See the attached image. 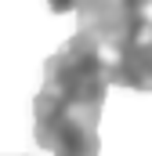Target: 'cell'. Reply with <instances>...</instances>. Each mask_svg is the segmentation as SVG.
Returning a JSON list of instances; mask_svg holds the SVG:
<instances>
[{
  "instance_id": "6da1fadb",
  "label": "cell",
  "mask_w": 152,
  "mask_h": 156,
  "mask_svg": "<svg viewBox=\"0 0 152 156\" xmlns=\"http://www.w3.org/2000/svg\"><path fill=\"white\" fill-rule=\"evenodd\" d=\"M109 94V76L98 47L73 33L47 62L43 87L33 98V138L51 156H98V123Z\"/></svg>"
},
{
  "instance_id": "7a4b0ae2",
  "label": "cell",
  "mask_w": 152,
  "mask_h": 156,
  "mask_svg": "<svg viewBox=\"0 0 152 156\" xmlns=\"http://www.w3.org/2000/svg\"><path fill=\"white\" fill-rule=\"evenodd\" d=\"M80 29L105 62L109 87L152 94V0L145 4H80Z\"/></svg>"
}]
</instances>
